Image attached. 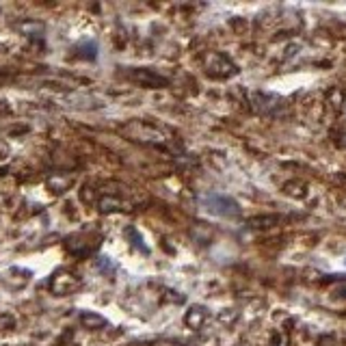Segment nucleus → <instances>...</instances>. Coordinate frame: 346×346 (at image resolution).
<instances>
[{"label": "nucleus", "mask_w": 346, "mask_h": 346, "mask_svg": "<svg viewBox=\"0 0 346 346\" xmlns=\"http://www.w3.org/2000/svg\"><path fill=\"white\" fill-rule=\"evenodd\" d=\"M202 208L205 212L214 214V217H223V219H236L240 217V208L234 199L225 197V195H217V193H208L199 199Z\"/></svg>", "instance_id": "1"}, {"label": "nucleus", "mask_w": 346, "mask_h": 346, "mask_svg": "<svg viewBox=\"0 0 346 346\" xmlns=\"http://www.w3.org/2000/svg\"><path fill=\"white\" fill-rule=\"evenodd\" d=\"M80 288H82V279L72 270H57L50 279V290L57 297H67V294L76 292Z\"/></svg>", "instance_id": "2"}, {"label": "nucleus", "mask_w": 346, "mask_h": 346, "mask_svg": "<svg viewBox=\"0 0 346 346\" xmlns=\"http://www.w3.org/2000/svg\"><path fill=\"white\" fill-rule=\"evenodd\" d=\"M204 67L210 76H217V78H229L238 72L236 65L229 61L223 52H208L204 57Z\"/></svg>", "instance_id": "3"}, {"label": "nucleus", "mask_w": 346, "mask_h": 346, "mask_svg": "<svg viewBox=\"0 0 346 346\" xmlns=\"http://www.w3.org/2000/svg\"><path fill=\"white\" fill-rule=\"evenodd\" d=\"M100 240H102V236L91 240V232H80V234H74V236H69L65 240V247H67L69 253L78 255V258H84V255H89L93 249H98Z\"/></svg>", "instance_id": "4"}, {"label": "nucleus", "mask_w": 346, "mask_h": 346, "mask_svg": "<svg viewBox=\"0 0 346 346\" xmlns=\"http://www.w3.org/2000/svg\"><path fill=\"white\" fill-rule=\"evenodd\" d=\"M130 80L137 84H141L145 89H163L169 84V80L164 76H160L158 72L154 69H147V67H137L130 72Z\"/></svg>", "instance_id": "5"}, {"label": "nucleus", "mask_w": 346, "mask_h": 346, "mask_svg": "<svg viewBox=\"0 0 346 346\" xmlns=\"http://www.w3.org/2000/svg\"><path fill=\"white\" fill-rule=\"evenodd\" d=\"M123 132L130 134L134 141H145V143H163L164 141L160 130H156L154 126H147V123H141V122H132L130 126L123 128Z\"/></svg>", "instance_id": "6"}, {"label": "nucleus", "mask_w": 346, "mask_h": 346, "mask_svg": "<svg viewBox=\"0 0 346 346\" xmlns=\"http://www.w3.org/2000/svg\"><path fill=\"white\" fill-rule=\"evenodd\" d=\"M208 309L202 307V305H193V307H188V312L184 314V325H186L188 329H202L205 325V320H208Z\"/></svg>", "instance_id": "7"}, {"label": "nucleus", "mask_w": 346, "mask_h": 346, "mask_svg": "<svg viewBox=\"0 0 346 346\" xmlns=\"http://www.w3.org/2000/svg\"><path fill=\"white\" fill-rule=\"evenodd\" d=\"M72 184H74V175L69 173H54L46 180V186L52 193H65V190L72 188Z\"/></svg>", "instance_id": "8"}, {"label": "nucleus", "mask_w": 346, "mask_h": 346, "mask_svg": "<svg viewBox=\"0 0 346 346\" xmlns=\"http://www.w3.org/2000/svg\"><path fill=\"white\" fill-rule=\"evenodd\" d=\"M16 31L22 33L24 37H41L46 31V24L39 22V20H22L16 24Z\"/></svg>", "instance_id": "9"}, {"label": "nucleus", "mask_w": 346, "mask_h": 346, "mask_svg": "<svg viewBox=\"0 0 346 346\" xmlns=\"http://www.w3.org/2000/svg\"><path fill=\"white\" fill-rule=\"evenodd\" d=\"M98 210L102 214L122 212V210H128V204L122 202V199H117V197H113V195H104V197H100V202H98Z\"/></svg>", "instance_id": "10"}, {"label": "nucleus", "mask_w": 346, "mask_h": 346, "mask_svg": "<svg viewBox=\"0 0 346 346\" xmlns=\"http://www.w3.org/2000/svg\"><path fill=\"white\" fill-rule=\"evenodd\" d=\"M80 325L84 329H91V331H98V329H104L108 325V320L104 316L95 314V312H82L80 314Z\"/></svg>", "instance_id": "11"}, {"label": "nucleus", "mask_w": 346, "mask_h": 346, "mask_svg": "<svg viewBox=\"0 0 346 346\" xmlns=\"http://www.w3.org/2000/svg\"><path fill=\"white\" fill-rule=\"evenodd\" d=\"M74 54L76 57H82V59H95L98 57V46H95V41H80L76 43V48H74Z\"/></svg>", "instance_id": "12"}, {"label": "nucleus", "mask_w": 346, "mask_h": 346, "mask_svg": "<svg viewBox=\"0 0 346 346\" xmlns=\"http://www.w3.org/2000/svg\"><path fill=\"white\" fill-rule=\"evenodd\" d=\"M279 221V217H255L249 221V225L251 227H270V225H275Z\"/></svg>", "instance_id": "13"}, {"label": "nucleus", "mask_w": 346, "mask_h": 346, "mask_svg": "<svg viewBox=\"0 0 346 346\" xmlns=\"http://www.w3.org/2000/svg\"><path fill=\"white\" fill-rule=\"evenodd\" d=\"M126 236H128V238H132V244H134V247H137V249H141V251H145V253L149 251V249L145 247L143 238L139 236V232H137V229H134V227H128V229H126Z\"/></svg>", "instance_id": "14"}, {"label": "nucleus", "mask_w": 346, "mask_h": 346, "mask_svg": "<svg viewBox=\"0 0 346 346\" xmlns=\"http://www.w3.org/2000/svg\"><path fill=\"white\" fill-rule=\"evenodd\" d=\"M344 264H346V260H344Z\"/></svg>", "instance_id": "15"}]
</instances>
